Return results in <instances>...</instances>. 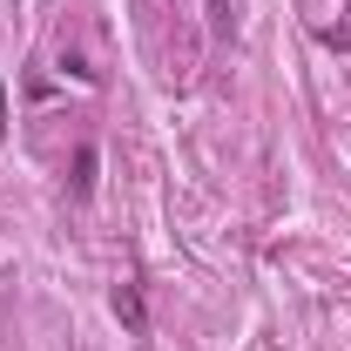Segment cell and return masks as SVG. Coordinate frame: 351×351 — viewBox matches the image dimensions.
<instances>
[{"label":"cell","instance_id":"obj_1","mask_svg":"<svg viewBox=\"0 0 351 351\" xmlns=\"http://www.w3.org/2000/svg\"><path fill=\"white\" fill-rule=\"evenodd\" d=\"M115 317H129V331H142V298H135V284L115 291Z\"/></svg>","mask_w":351,"mask_h":351},{"label":"cell","instance_id":"obj_2","mask_svg":"<svg viewBox=\"0 0 351 351\" xmlns=\"http://www.w3.org/2000/svg\"><path fill=\"white\" fill-rule=\"evenodd\" d=\"M0 122H7V108H0Z\"/></svg>","mask_w":351,"mask_h":351}]
</instances>
